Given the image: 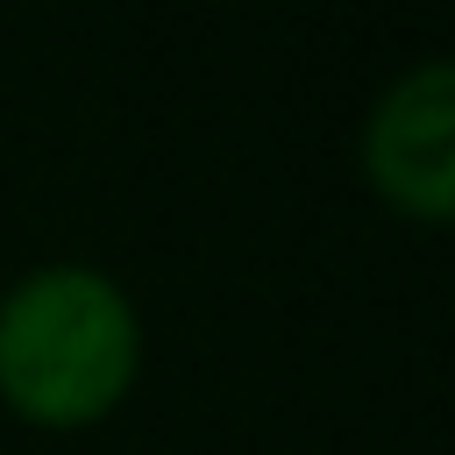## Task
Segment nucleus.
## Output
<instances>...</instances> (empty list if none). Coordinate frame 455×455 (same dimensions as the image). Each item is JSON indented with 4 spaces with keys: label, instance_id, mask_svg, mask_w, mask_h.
<instances>
[{
    "label": "nucleus",
    "instance_id": "f257e3e1",
    "mask_svg": "<svg viewBox=\"0 0 455 455\" xmlns=\"http://www.w3.org/2000/svg\"><path fill=\"white\" fill-rule=\"evenodd\" d=\"M142 370L135 299L92 263H36L0 299V405L71 434L107 419Z\"/></svg>",
    "mask_w": 455,
    "mask_h": 455
},
{
    "label": "nucleus",
    "instance_id": "f03ea898",
    "mask_svg": "<svg viewBox=\"0 0 455 455\" xmlns=\"http://www.w3.org/2000/svg\"><path fill=\"white\" fill-rule=\"evenodd\" d=\"M363 171L377 199L419 228L455 213V71L441 57H419L377 92L363 121Z\"/></svg>",
    "mask_w": 455,
    "mask_h": 455
}]
</instances>
